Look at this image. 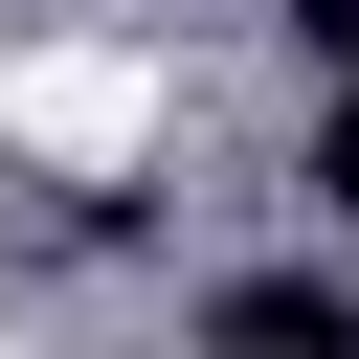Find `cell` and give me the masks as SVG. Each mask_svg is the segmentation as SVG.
I'll use <instances>...</instances> for the list:
<instances>
[{"instance_id":"1","label":"cell","mask_w":359,"mask_h":359,"mask_svg":"<svg viewBox=\"0 0 359 359\" xmlns=\"http://www.w3.org/2000/svg\"><path fill=\"white\" fill-rule=\"evenodd\" d=\"M180 337H202V359H359V292H337V269H224Z\"/></svg>"},{"instance_id":"2","label":"cell","mask_w":359,"mask_h":359,"mask_svg":"<svg viewBox=\"0 0 359 359\" xmlns=\"http://www.w3.org/2000/svg\"><path fill=\"white\" fill-rule=\"evenodd\" d=\"M292 180H314V224H359V67H337V112H314V157H292Z\"/></svg>"},{"instance_id":"3","label":"cell","mask_w":359,"mask_h":359,"mask_svg":"<svg viewBox=\"0 0 359 359\" xmlns=\"http://www.w3.org/2000/svg\"><path fill=\"white\" fill-rule=\"evenodd\" d=\"M269 22H292V45H314V67H359V0H269Z\"/></svg>"}]
</instances>
